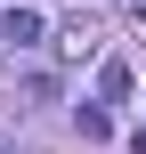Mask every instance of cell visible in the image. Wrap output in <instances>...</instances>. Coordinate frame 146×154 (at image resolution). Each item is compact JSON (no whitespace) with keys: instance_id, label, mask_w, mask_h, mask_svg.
<instances>
[{"instance_id":"cell-1","label":"cell","mask_w":146,"mask_h":154,"mask_svg":"<svg viewBox=\"0 0 146 154\" xmlns=\"http://www.w3.org/2000/svg\"><path fill=\"white\" fill-rule=\"evenodd\" d=\"M57 49H65V57H89V49H98V24H89V16H73V24L57 32Z\"/></svg>"},{"instance_id":"cell-2","label":"cell","mask_w":146,"mask_h":154,"mask_svg":"<svg viewBox=\"0 0 146 154\" xmlns=\"http://www.w3.org/2000/svg\"><path fill=\"white\" fill-rule=\"evenodd\" d=\"M8 41L33 49V41H41V16H33V8H8Z\"/></svg>"},{"instance_id":"cell-3","label":"cell","mask_w":146,"mask_h":154,"mask_svg":"<svg viewBox=\"0 0 146 154\" xmlns=\"http://www.w3.org/2000/svg\"><path fill=\"white\" fill-rule=\"evenodd\" d=\"M130 154H146V130H138V138H130Z\"/></svg>"}]
</instances>
